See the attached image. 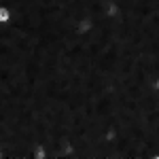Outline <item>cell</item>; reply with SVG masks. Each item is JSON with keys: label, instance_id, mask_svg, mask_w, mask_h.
Segmentation results:
<instances>
[{"label": "cell", "instance_id": "cell-1", "mask_svg": "<svg viewBox=\"0 0 159 159\" xmlns=\"http://www.w3.org/2000/svg\"><path fill=\"white\" fill-rule=\"evenodd\" d=\"M9 17H11V15H9V11H7V9H0V21H7Z\"/></svg>", "mask_w": 159, "mask_h": 159}]
</instances>
